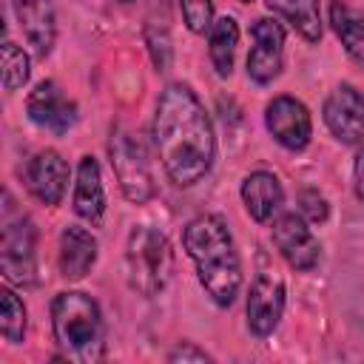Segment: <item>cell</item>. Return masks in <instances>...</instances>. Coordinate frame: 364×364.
Listing matches in <instances>:
<instances>
[{
  "label": "cell",
  "mask_w": 364,
  "mask_h": 364,
  "mask_svg": "<svg viewBox=\"0 0 364 364\" xmlns=\"http://www.w3.org/2000/svg\"><path fill=\"white\" fill-rule=\"evenodd\" d=\"M151 134L162 168L173 185L191 188L210 171L216 156L213 125L205 105L185 82H171L162 88Z\"/></svg>",
  "instance_id": "obj_1"
},
{
  "label": "cell",
  "mask_w": 364,
  "mask_h": 364,
  "mask_svg": "<svg viewBox=\"0 0 364 364\" xmlns=\"http://www.w3.org/2000/svg\"><path fill=\"white\" fill-rule=\"evenodd\" d=\"M182 245L196 264L205 293L219 307H230L242 287V262L228 222L216 213H202L185 225Z\"/></svg>",
  "instance_id": "obj_2"
},
{
  "label": "cell",
  "mask_w": 364,
  "mask_h": 364,
  "mask_svg": "<svg viewBox=\"0 0 364 364\" xmlns=\"http://www.w3.org/2000/svg\"><path fill=\"white\" fill-rule=\"evenodd\" d=\"M51 327L65 358L94 364L105 355V324L100 304L80 290L60 293L51 301Z\"/></svg>",
  "instance_id": "obj_3"
},
{
  "label": "cell",
  "mask_w": 364,
  "mask_h": 364,
  "mask_svg": "<svg viewBox=\"0 0 364 364\" xmlns=\"http://www.w3.org/2000/svg\"><path fill=\"white\" fill-rule=\"evenodd\" d=\"M125 273L131 290H136L139 296L151 299L162 293L173 276V250L168 236L151 225H136L128 233Z\"/></svg>",
  "instance_id": "obj_4"
},
{
  "label": "cell",
  "mask_w": 364,
  "mask_h": 364,
  "mask_svg": "<svg viewBox=\"0 0 364 364\" xmlns=\"http://www.w3.org/2000/svg\"><path fill=\"white\" fill-rule=\"evenodd\" d=\"M108 154H111V168L117 173V182H119L125 199L145 205L156 193V185H154L151 159H148V148H145L142 136L134 131L117 128L108 142Z\"/></svg>",
  "instance_id": "obj_5"
},
{
  "label": "cell",
  "mask_w": 364,
  "mask_h": 364,
  "mask_svg": "<svg viewBox=\"0 0 364 364\" xmlns=\"http://www.w3.org/2000/svg\"><path fill=\"white\" fill-rule=\"evenodd\" d=\"M34 247H37V230L34 222L23 213H11V196H6V213H3V239H0V270L11 284H34Z\"/></svg>",
  "instance_id": "obj_6"
},
{
  "label": "cell",
  "mask_w": 364,
  "mask_h": 364,
  "mask_svg": "<svg viewBox=\"0 0 364 364\" xmlns=\"http://www.w3.org/2000/svg\"><path fill=\"white\" fill-rule=\"evenodd\" d=\"M284 313V282L276 270H259L247 290V327L256 336H270Z\"/></svg>",
  "instance_id": "obj_7"
},
{
  "label": "cell",
  "mask_w": 364,
  "mask_h": 364,
  "mask_svg": "<svg viewBox=\"0 0 364 364\" xmlns=\"http://www.w3.org/2000/svg\"><path fill=\"white\" fill-rule=\"evenodd\" d=\"M250 54H247V77L259 85L273 82L282 74L284 60V28L276 20H256L250 26Z\"/></svg>",
  "instance_id": "obj_8"
},
{
  "label": "cell",
  "mask_w": 364,
  "mask_h": 364,
  "mask_svg": "<svg viewBox=\"0 0 364 364\" xmlns=\"http://www.w3.org/2000/svg\"><path fill=\"white\" fill-rule=\"evenodd\" d=\"M273 245L296 270H313L321 259V245L301 213H282L273 219Z\"/></svg>",
  "instance_id": "obj_9"
},
{
  "label": "cell",
  "mask_w": 364,
  "mask_h": 364,
  "mask_svg": "<svg viewBox=\"0 0 364 364\" xmlns=\"http://www.w3.org/2000/svg\"><path fill=\"white\" fill-rule=\"evenodd\" d=\"M324 122L330 134L344 145L364 142V94L355 91L350 82H341L324 100Z\"/></svg>",
  "instance_id": "obj_10"
},
{
  "label": "cell",
  "mask_w": 364,
  "mask_h": 364,
  "mask_svg": "<svg viewBox=\"0 0 364 364\" xmlns=\"http://www.w3.org/2000/svg\"><path fill=\"white\" fill-rule=\"evenodd\" d=\"M264 125L273 134V139L287 151H304L313 136V122H310L304 102H299L296 97H287V94L267 102Z\"/></svg>",
  "instance_id": "obj_11"
},
{
  "label": "cell",
  "mask_w": 364,
  "mask_h": 364,
  "mask_svg": "<svg viewBox=\"0 0 364 364\" xmlns=\"http://www.w3.org/2000/svg\"><path fill=\"white\" fill-rule=\"evenodd\" d=\"M26 114H28V119H31L37 128L51 131V134H57V136L68 134V131L74 128V122H77V105H74V102L60 91V85L51 82V80L40 82V85L28 94V100H26Z\"/></svg>",
  "instance_id": "obj_12"
},
{
  "label": "cell",
  "mask_w": 364,
  "mask_h": 364,
  "mask_svg": "<svg viewBox=\"0 0 364 364\" xmlns=\"http://www.w3.org/2000/svg\"><path fill=\"white\" fill-rule=\"evenodd\" d=\"M68 162L57 151H40L26 165V188L43 205H60L68 188Z\"/></svg>",
  "instance_id": "obj_13"
},
{
  "label": "cell",
  "mask_w": 364,
  "mask_h": 364,
  "mask_svg": "<svg viewBox=\"0 0 364 364\" xmlns=\"http://www.w3.org/2000/svg\"><path fill=\"white\" fill-rule=\"evenodd\" d=\"M11 9H14V17H17L31 51L40 60H46L54 48V37H57L54 3L51 0H11Z\"/></svg>",
  "instance_id": "obj_14"
},
{
  "label": "cell",
  "mask_w": 364,
  "mask_h": 364,
  "mask_svg": "<svg viewBox=\"0 0 364 364\" xmlns=\"http://www.w3.org/2000/svg\"><path fill=\"white\" fill-rule=\"evenodd\" d=\"M97 236L80 225H65L60 233V273L71 282L82 279L97 264Z\"/></svg>",
  "instance_id": "obj_15"
},
{
  "label": "cell",
  "mask_w": 364,
  "mask_h": 364,
  "mask_svg": "<svg viewBox=\"0 0 364 364\" xmlns=\"http://www.w3.org/2000/svg\"><path fill=\"white\" fill-rule=\"evenodd\" d=\"M242 202L256 222H270L284 205L282 182L270 171H253L242 182Z\"/></svg>",
  "instance_id": "obj_16"
},
{
  "label": "cell",
  "mask_w": 364,
  "mask_h": 364,
  "mask_svg": "<svg viewBox=\"0 0 364 364\" xmlns=\"http://www.w3.org/2000/svg\"><path fill=\"white\" fill-rule=\"evenodd\" d=\"M74 213L85 222H100L105 213V191H102V176L94 156L80 159L77 182H74Z\"/></svg>",
  "instance_id": "obj_17"
},
{
  "label": "cell",
  "mask_w": 364,
  "mask_h": 364,
  "mask_svg": "<svg viewBox=\"0 0 364 364\" xmlns=\"http://www.w3.org/2000/svg\"><path fill=\"white\" fill-rule=\"evenodd\" d=\"M330 23H333L336 37L347 48V54L364 65V11L347 6L344 0H333L330 3Z\"/></svg>",
  "instance_id": "obj_18"
},
{
  "label": "cell",
  "mask_w": 364,
  "mask_h": 364,
  "mask_svg": "<svg viewBox=\"0 0 364 364\" xmlns=\"http://www.w3.org/2000/svg\"><path fill=\"white\" fill-rule=\"evenodd\" d=\"M270 11L282 14L307 43L321 40V9L318 0H264Z\"/></svg>",
  "instance_id": "obj_19"
},
{
  "label": "cell",
  "mask_w": 364,
  "mask_h": 364,
  "mask_svg": "<svg viewBox=\"0 0 364 364\" xmlns=\"http://www.w3.org/2000/svg\"><path fill=\"white\" fill-rule=\"evenodd\" d=\"M239 46V26L233 17H219L208 31V54L219 77H230Z\"/></svg>",
  "instance_id": "obj_20"
},
{
  "label": "cell",
  "mask_w": 364,
  "mask_h": 364,
  "mask_svg": "<svg viewBox=\"0 0 364 364\" xmlns=\"http://www.w3.org/2000/svg\"><path fill=\"white\" fill-rule=\"evenodd\" d=\"M3 313H0V333L9 344H20L26 338V307L14 290H3Z\"/></svg>",
  "instance_id": "obj_21"
},
{
  "label": "cell",
  "mask_w": 364,
  "mask_h": 364,
  "mask_svg": "<svg viewBox=\"0 0 364 364\" xmlns=\"http://www.w3.org/2000/svg\"><path fill=\"white\" fill-rule=\"evenodd\" d=\"M28 74H31V68H28V54H26L20 46H14L11 40H6V43H3V88H6V91L23 88V85L28 82Z\"/></svg>",
  "instance_id": "obj_22"
},
{
  "label": "cell",
  "mask_w": 364,
  "mask_h": 364,
  "mask_svg": "<svg viewBox=\"0 0 364 364\" xmlns=\"http://www.w3.org/2000/svg\"><path fill=\"white\" fill-rule=\"evenodd\" d=\"M185 26L193 34H205L213 26V0H179Z\"/></svg>",
  "instance_id": "obj_23"
},
{
  "label": "cell",
  "mask_w": 364,
  "mask_h": 364,
  "mask_svg": "<svg viewBox=\"0 0 364 364\" xmlns=\"http://www.w3.org/2000/svg\"><path fill=\"white\" fill-rule=\"evenodd\" d=\"M299 210H301V216H307V222H313V225H321V222H327V216H330V205H327V199H324L318 191H301V193H299Z\"/></svg>",
  "instance_id": "obj_24"
},
{
  "label": "cell",
  "mask_w": 364,
  "mask_h": 364,
  "mask_svg": "<svg viewBox=\"0 0 364 364\" xmlns=\"http://www.w3.org/2000/svg\"><path fill=\"white\" fill-rule=\"evenodd\" d=\"M145 40H148V48H151V57H154L156 71H168V65H171V40L165 37V31L156 34L154 28H148Z\"/></svg>",
  "instance_id": "obj_25"
},
{
  "label": "cell",
  "mask_w": 364,
  "mask_h": 364,
  "mask_svg": "<svg viewBox=\"0 0 364 364\" xmlns=\"http://www.w3.org/2000/svg\"><path fill=\"white\" fill-rule=\"evenodd\" d=\"M168 361H210V355L205 353V350H199V347H193V344H176L173 350H171V355H168Z\"/></svg>",
  "instance_id": "obj_26"
},
{
  "label": "cell",
  "mask_w": 364,
  "mask_h": 364,
  "mask_svg": "<svg viewBox=\"0 0 364 364\" xmlns=\"http://www.w3.org/2000/svg\"><path fill=\"white\" fill-rule=\"evenodd\" d=\"M353 176H355V193H358V199L364 202V148H361V151H358V156H355Z\"/></svg>",
  "instance_id": "obj_27"
},
{
  "label": "cell",
  "mask_w": 364,
  "mask_h": 364,
  "mask_svg": "<svg viewBox=\"0 0 364 364\" xmlns=\"http://www.w3.org/2000/svg\"><path fill=\"white\" fill-rule=\"evenodd\" d=\"M239 3H250V0H239Z\"/></svg>",
  "instance_id": "obj_28"
},
{
  "label": "cell",
  "mask_w": 364,
  "mask_h": 364,
  "mask_svg": "<svg viewBox=\"0 0 364 364\" xmlns=\"http://www.w3.org/2000/svg\"><path fill=\"white\" fill-rule=\"evenodd\" d=\"M122 3H128V0H122Z\"/></svg>",
  "instance_id": "obj_29"
}]
</instances>
